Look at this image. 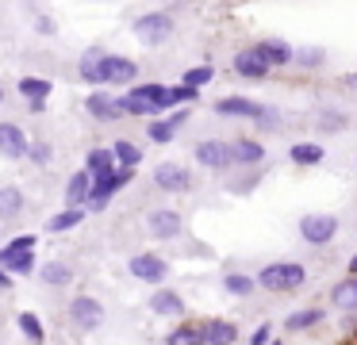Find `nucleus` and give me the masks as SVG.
I'll list each match as a JSON object with an SVG mask.
<instances>
[{
    "mask_svg": "<svg viewBox=\"0 0 357 345\" xmlns=\"http://www.w3.org/2000/svg\"><path fill=\"white\" fill-rule=\"evenodd\" d=\"M211 77H215V69H211V66H196V69H185V81H181V84H185V89H196V92H200L204 84L211 81Z\"/></svg>",
    "mask_w": 357,
    "mask_h": 345,
    "instance_id": "nucleus-36",
    "label": "nucleus"
},
{
    "mask_svg": "<svg viewBox=\"0 0 357 345\" xmlns=\"http://www.w3.org/2000/svg\"><path fill=\"white\" fill-rule=\"evenodd\" d=\"M39 284L50 291H62L73 284V265L70 261H43L39 265Z\"/></svg>",
    "mask_w": 357,
    "mask_h": 345,
    "instance_id": "nucleus-15",
    "label": "nucleus"
},
{
    "mask_svg": "<svg viewBox=\"0 0 357 345\" xmlns=\"http://www.w3.org/2000/svg\"><path fill=\"white\" fill-rule=\"evenodd\" d=\"M135 176V169H116V173L100 176V181H93V188H89V211H104V207L112 204V196H116L119 188H123L127 181Z\"/></svg>",
    "mask_w": 357,
    "mask_h": 345,
    "instance_id": "nucleus-6",
    "label": "nucleus"
},
{
    "mask_svg": "<svg viewBox=\"0 0 357 345\" xmlns=\"http://www.w3.org/2000/svg\"><path fill=\"white\" fill-rule=\"evenodd\" d=\"M8 288H12V276L4 273V268H0V291H8Z\"/></svg>",
    "mask_w": 357,
    "mask_h": 345,
    "instance_id": "nucleus-45",
    "label": "nucleus"
},
{
    "mask_svg": "<svg viewBox=\"0 0 357 345\" xmlns=\"http://www.w3.org/2000/svg\"><path fill=\"white\" fill-rule=\"evenodd\" d=\"M81 222H85V207H66V211L47 219V230L50 234H66V230H77Z\"/></svg>",
    "mask_w": 357,
    "mask_h": 345,
    "instance_id": "nucleus-25",
    "label": "nucleus"
},
{
    "mask_svg": "<svg viewBox=\"0 0 357 345\" xmlns=\"http://www.w3.org/2000/svg\"><path fill=\"white\" fill-rule=\"evenodd\" d=\"M349 276H357V253L349 257Z\"/></svg>",
    "mask_w": 357,
    "mask_h": 345,
    "instance_id": "nucleus-47",
    "label": "nucleus"
},
{
    "mask_svg": "<svg viewBox=\"0 0 357 345\" xmlns=\"http://www.w3.org/2000/svg\"><path fill=\"white\" fill-rule=\"evenodd\" d=\"M112 150V158H116V165L119 169H139V161H142V146H135V142H127V138H119L116 146H108Z\"/></svg>",
    "mask_w": 357,
    "mask_h": 345,
    "instance_id": "nucleus-30",
    "label": "nucleus"
},
{
    "mask_svg": "<svg viewBox=\"0 0 357 345\" xmlns=\"http://www.w3.org/2000/svg\"><path fill=\"white\" fill-rule=\"evenodd\" d=\"M192 100H200V92L185 89V84H169V92H165V107H181V104H192Z\"/></svg>",
    "mask_w": 357,
    "mask_h": 345,
    "instance_id": "nucleus-35",
    "label": "nucleus"
},
{
    "mask_svg": "<svg viewBox=\"0 0 357 345\" xmlns=\"http://www.w3.org/2000/svg\"><path fill=\"white\" fill-rule=\"evenodd\" d=\"M154 184L162 192H173V196H181V192L192 188V173H188L185 165H177V161H162V165L154 169Z\"/></svg>",
    "mask_w": 357,
    "mask_h": 345,
    "instance_id": "nucleus-9",
    "label": "nucleus"
},
{
    "mask_svg": "<svg viewBox=\"0 0 357 345\" xmlns=\"http://www.w3.org/2000/svg\"><path fill=\"white\" fill-rule=\"evenodd\" d=\"M269 337H273V330H269V326H257V330H254V337H250V345H265Z\"/></svg>",
    "mask_w": 357,
    "mask_h": 345,
    "instance_id": "nucleus-41",
    "label": "nucleus"
},
{
    "mask_svg": "<svg viewBox=\"0 0 357 345\" xmlns=\"http://www.w3.org/2000/svg\"><path fill=\"white\" fill-rule=\"evenodd\" d=\"M127 273H131L135 280H142V284H162L165 276H169V261H165L162 253H131Z\"/></svg>",
    "mask_w": 357,
    "mask_h": 345,
    "instance_id": "nucleus-7",
    "label": "nucleus"
},
{
    "mask_svg": "<svg viewBox=\"0 0 357 345\" xmlns=\"http://www.w3.org/2000/svg\"><path fill=\"white\" fill-rule=\"evenodd\" d=\"M146 234L158 238V242H173V238L185 234V222H181V215L173 207H154L146 215Z\"/></svg>",
    "mask_w": 357,
    "mask_h": 345,
    "instance_id": "nucleus-8",
    "label": "nucleus"
},
{
    "mask_svg": "<svg viewBox=\"0 0 357 345\" xmlns=\"http://www.w3.org/2000/svg\"><path fill=\"white\" fill-rule=\"evenodd\" d=\"M27 107H31L35 115H43V112H47V100H27Z\"/></svg>",
    "mask_w": 357,
    "mask_h": 345,
    "instance_id": "nucleus-44",
    "label": "nucleus"
},
{
    "mask_svg": "<svg viewBox=\"0 0 357 345\" xmlns=\"http://www.w3.org/2000/svg\"><path fill=\"white\" fill-rule=\"evenodd\" d=\"M192 158L200 161L204 169H231V142H219V138H208L192 150Z\"/></svg>",
    "mask_w": 357,
    "mask_h": 345,
    "instance_id": "nucleus-12",
    "label": "nucleus"
},
{
    "mask_svg": "<svg viewBox=\"0 0 357 345\" xmlns=\"http://www.w3.org/2000/svg\"><path fill=\"white\" fill-rule=\"evenodd\" d=\"M66 322H70L77 334H93V330L104 326V303L96 296H73L70 307H66Z\"/></svg>",
    "mask_w": 357,
    "mask_h": 345,
    "instance_id": "nucleus-2",
    "label": "nucleus"
},
{
    "mask_svg": "<svg viewBox=\"0 0 357 345\" xmlns=\"http://www.w3.org/2000/svg\"><path fill=\"white\" fill-rule=\"evenodd\" d=\"M231 69L238 77H246V81H261V77H269V66H265V58L254 50V46H242V50L234 54Z\"/></svg>",
    "mask_w": 357,
    "mask_h": 345,
    "instance_id": "nucleus-13",
    "label": "nucleus"
},
{
    "mask_svg": "<svg viewBox=\"0 0 357 345\" xmlns=\"http://www.w3.org/2000/svg\"><path fill=\"white\" fill-rule=\"evenodd\" d=\"M173 15L169 12H146V15H139V20L131 23V31H135V38H139L142 46H162L165 38L173 35Z\"/></svg>",
    "mask_w": 357,
    "mask_h": 345,
    "instance_id": "nucleus-4",
    "label": "nucleus"
},
{
    "mask_svg": "<svg viewBox=\"0 0 357 345\" xmlns=\"http://www.w3.org/2000/svg\"><path fill=\"white\" fill-rule=\"evenodd\" d=\"M104 54H108V50H104V46H89V50L85 54H81V77H85V81L89 84H93L96 81V69H100V61H104Z\"/></svg>",
    "mask_w": 357,
    "mask_h": 345,
    "instance_id": "nucleus-34",
    "label": "nucleus"
},
{
    "mask_svg": "<svg viewBox=\"0 0 357 345\" xmlns=\"http://www.w3.org/2000/svg\"><path fill=\"white\" fill-rule=\"evenodd\" d=\"M27 158H31L35 165H50V158H54V146H50V142H35V146H27Z\"/></svg>",
    "mask_w": 357,
    "mask_h": 345,
    "instance_id": "nucleus-38",
    "label": "nucleus"
},
{
    "mask_svg": "<svg viewBox=\"0 0 357 345\" xmlns=\"http://www.w3.org/2000/svg\"><path fill=\"white\" fill-rule=\"evenodd\" d=\"M254 284L261 291H269V296H288V291H300L307 284V268L300 261H273V265H265L254 276Z\"/></svg>",
    "mask_w": 357,
    "mask_h": 345,
    "instance_id": "nucleus-1",
    "label": "nucleus"
},
{
    "mask_svg": "<svg viewBox=\"0 0 357 345\" xmlns=\"http://www.w3.org/2000/svg\"><path fill=\"white\" fill-rule=\"evenodd\" d=\"M254 184H257V173H254V176H242V181L234 184V192H250V188H254Z\"/></svg>",
    "mask_w": 357,
    "mask_h": 345,
    "instance_id": "nucleus-42",
    "label": "nucleus"
},
{
    "mask_svg": "<svg viewBox=\"0 0 357 345\" xmlns=\"http://www.w3.org/2000/svg\"><path fill=\"white\" fill-rule=\"evenodd\" d=\"M288 161H292V165H319V161H323V146L319 142H296L292 150H288Z\"/></svg>",
    "mask_w": 357,
    "mask_h": 345,
    "instance_id": "nucleus-31",
    "label": "nucleus"
},
{
    "mask_svg": "<svg viewBox=\"0 0 357 345\" xmlns=\"http://www.w3.org/2000/svg\"><path fill=\"white\" fill-rule=\"evenodd\" d=\"M116 158H112V150L108 146H93V150L85 153V173L93 176V181H100V176H108V173H116Z\"/></svg>",
    "mask_w": 357,
    "mask_h": 345,
    "instance_id": "nucleus-23",
    "label": "nucleus"
},
{
    "mask_svg": "<svg viewBox=\"0 0 357 345\" xmlns=\"http://www.w3.org/2000/svg\"><path fill=\"white\" fill-rule=\"evenodd\" d=\"M200 337L204 345H238V326L231 319H208L200 322Z\"/></svg>",
    "mask_w": 357,
    "mask_h": 345,
    "instance_id": "nucleus-14",
    "label": "nucleus"
},
{
    "mask_svg": "<svg viewBox=\"0 0 357 345\" xmlns=\"http://www.w3.org/2000/svg\"><path fill=\"white\" fill-rule=\"evenodd\" d=\"M265 345H280V342H273V337H269V342H265Z\"/></svg>",
    "mask_w": 357,
    "mask_h": 345,
    "instance_id": "nucleus-48",
    "label": "nucleus"
},
{
    "mask_svg": "<svg viewBox=\"0 0 357 345\" xmlns=\"http://www.w3.org/2000/svg\"><path fill=\"white\" fill-rule=\"evenodd\" d=\"M20 96H27V100H47L50 92H54V84L47 81V77H20Z\"/></svg>",
    "mask_w": 357,
    "mask_h": 345,
    "instance_id": "nucleus-32",
    "label": "nucleus"
},
{
    "mask_svg": "<svg viewBox=\"0 0 357 345\" xmlns=\"http://www.w3.org/2000/svg\"><path fill=\"white\" fill-rule=\"evenodd\" d=\"M85 112L93 115V119H100V123H116L119 115V104H116V96L112 92H104V89H96V92H89L85 96Z\"/></svg>",
    "mask_w": 357,
    "mask_h": 345,
    "instance_id": "nucleus-18",
    "label": "nucleus"
},
{
    "mask_svg": "<svg viewBox=\"0 0 357 345\" xmlns=\"http://www.w3.org/2000/svg\"><path fill=\"white\" fill-rule=\"evenodd\" d=\"M215 112L231 115V119H254L257 123L265 107L257 104V100H246V96H223V100H215Z\"/></svg>",
    "mask_w": 357,
    "mask_h": 345,
    "instance_id": "nucleus-16",
    "label": "nucleus"
},
{
    "mask_svg": "<svg viewBox=\"0 0 357 345\" xmlns=\"http://www.w3.org/2000/svg\"><path fill=\"white\" fill-rule=\"evenodd\" d=\"M89 188H93V176H89L85 169H77V173L66 181V207H85L89 204Z\"/></svg>",
    "mask_w": 357,
    "mask_h": 345,
    "instance_id": "nucleus-24",
    "label": "nucleus"
},
{
    "mask_svg": "<svg viewBox=\"0 0 357 345\" xmlns=\"http://www.w3.org/2000/svg\"><path fill=\"white\" fill-rule=\"evenodd\" d=\"M188 119V112L181 107V112H173L169 119H150V127H146V138L150 142H158V146H165V142H173L177 138V127Z\"/></svg>",
    "mask_w": 357,
    "mask_h": 345,
    "instance_id": "nucleus-21",
    "label": "nucleus"
},
{
    "mask_svg": "<svg viewBox=\"0 0 357 345\" xmlns=\"http://www.w3.org/2000/svg\"><path fill=\"white\" fill-rule=\"evenodd\" d=\"M326 54L319 50V46H303V50H292V61H300V66H319Z\"/></svg>",
    "mask_w": 357,
    "mask_h": 345,
    "instance_id": "nucleus-39",
    "label": "nucleus"
},
{
    "mask_svg": "<svg viewBox=\"0 0 357 345\" xmlns=\"http://www.w3.org/2000/svg\"><path fill=\"white\" fill-rule=\"evenodd\" d=\"M0 104H4V89H0Z\"/></svg>",
    "mask_w": 357,
    "mask_h": 345,
    "instance_id": "nucleus-49",
    "label": "nucleus"
},
{
    "mask_svg": "<svg viewBox=\"0 0 357 345\" xmlns=\"http://www.w3.org/2000/svg\"><path fill=\"white\" fill-rule=\"evenodd\" d=\"M165 345H204V337H200V322H185L181 319L177 326L165 334Z\"/></svg>",
    "mask_w": 357,
    "mask_h": 345,
    "instance_id": "nucleus-28",
    "label": "nucleus"
},
{
    "mask_svg": "<svg viewBox=\"0 0 357 345\" xmlns=\"http://www.w3.org/2000/svg\"><path fill=\"white\" fill-rule=\"evenodd\" d=\"M0 268L8 276H27L35 273V253L27 250V253H16V257H0Z\"/></svg>",
    "mask_w": 357,
    "mask_h": 345,
    "instance_id": "nucleus-33",
    "label": "nucleus"
},
{
    "mask_svg": "<svg viewBox=\"0 0 357 345\" xmlns=\"http://www.w3.org/2000/svg\"><path fill=\"white\" fill-rule=\"evenodd\" d=\"M16 326H20V334H24L31 345H43V342H47V326L39 322V314H35V311H20V314H16Z\"/></svg>",
    "mask_w": 357,
    "mask_h": 345,
    "instance_id": "nucleus-27",
    "label": "nucleus"
},
{
    "mask_svg": "<svg viewBox=\"0 0 357 345\" xmlns=\"http://www.w3.org/2000/svg\"><path fill=\"white\" fill-rule=\"evenodd\" d=\"M35 242H39L35 234H20V238H12V242L0 250V257H16V253H27V250H35Z\"/></svg>",
    "mask_w": 357,
    "mask_h": 345,
    "instance_id": "nucleus-37",
    "label": "nucleus"
},
{
    "mask_svg": "<svg viewBox=\"0 0 357 345\" xmlns=\"http://www.w3.org/2000/svg\"><path fill=\"white\" fill-rule=\"evenodd\" d=\"M254 50L265 58V66H269V69H284V66H292V46H288L284 38H261V43H257Z\"/></svg>",
    "mask_w": 357,
    "mask_h": 345,
    "instance_id": "nucleus-20",
    "label": "nucleus"
},
{
    "mask_svg": "<svg viewBox=\"0 0 357 345\" xmlns=\"http://www.w3.org/2000/svg\"><path fill=\"white\" fill-rule=\"evenodd\" d=\"M331 307L342 314H357V276H346L331 288Z\"/></svg>",
    "mask_w": 357,
    "mask_h": 345,
    "instance_id": "nucleus-22",
    "label": "nucleus"
},
{
    "mask_svg": "<svg viewBox=\"0 0 357 345\" xmlns=\"http://www.w3.org/2000/svg\"><path fill=\"white\" fill-rule=\"evenodd\" d=\"M338 230H342L338 215H326V211H311L300 219V238L307 245H331L338 238Z\"/></svg>",
    "mask_w": 357,
    "mask_h": 345,
    "instance_id": "nucleus-3",
    "label": "nucleus"
},
{
    "mask_svg": "<svg viewBox=\"0 0 357 345\" xmlns=\"http://www.w3.org/2000/svg\"><path fill=\"white\" fill-rule=\"evenodd\" d=\"M342 84H346V89H357V73H346V77H342Z\"/></svg>",
    "mask_w": 357,
    "mask_h": 345,
    "instance_id": "nucleus-46",
    "label": "nucleus"
},
{
    "mask_svg": "<svg viewBox=\"0 0 357 345\" xmlns=\"http://www.w3.org/2000/svg\"><path fill=\"white\" fill-rule=\"evenodd\" d=\"M150 314H158V319H185V299H181V291L165 288V284H158L154 296H150Z\"/></svg>",
    "mask_w": 357,
    "mask_h": 345,
    "instance_id": "nucleus-10",
    "label": "nucleus"
},
{
    "mask_svg": "<svg viewBox=\"0 0 357 345\" xmlns=\"http://www.w3.org/2000/svg\"><path fill=\"white\" fill-rule=\"evenodd\" d=\"M24 207H27V199L16 184H4L0 188V219H16V215H24Z\"/></svg>",
    "mask_w": 357,
    "mask_h": 345,
    "instance_id": "nucleus-26",
    "label": "nucleus"
},
{
    "mask_svg": "<svg viewBox=\"0 0 357 345\" xmlns=\"http://www.w3.org/2000/svg\"><path fill=\"white\" fill-rule=\"evenodd\" d=\"M319 119H323V127H331V130L346 127V115H342V112H323V115H319Z\"/></svg>",
    "mask_w": 357,
    "mask_h": 345,
    "instance_id": "nucleus-40",
    "label": "nucleus"
},
{
    "mask_svg": "<svg viewBox=\"0 0 357 345\" xmlns=\"http://www.w3.org/2000/svg\"><path fill=\"white\" fill-rule=\"evenodd\" d=\"M265 161V146L257 138H234L231 142V165H242V169H257Z\"/></svg>",
    "mask_w": 357,
    "mask_h": 345,
    "instance_id": "nucleus-17",
    "label": "nucleus"
},
{
    "mask_svg": "<svg viewBox=\"0 0 357 345\" xmlns=\"http://www.w3.org/2000/svg\"><path fill=\"white\" fill-rule=\"evenodd\" d=\"M27 135L20 123H0V158H8V161H24L27 158Z\"/></svg>",
    "mask_w": 357,
    "mask_h": 345,
    "instance_id": "nucleus-11",
    "label": "nucleus"
},
{
    "mask_svg": "<svg viewBox=\"0 0 357 345\" xmlns=\"http://www.w3.org/2000/svg\"><path fill=\"white\" fill-rule=\"evenodd\" d=\"M135 77H139V66H135L131 58H123V54H104V61H100V69H96V81L93 84H127L131 89L135 84Z\"/></svg>",
    "mask_w": 357,
    "mask_h": 345,
    "instance_id": "nucleus-5",
    "label": "nucleus"
},
{
    "mask_svg": "<svg viewBox=\"0 0 357 345\" xmlns=\"http://www.w3.org/2000/svg\"><path fill=\"white\" fill-rule=\"evenodd\" d=\"M223 291L231 299H250L257 291V284H254V276H246V273H227L223 276Z\"/></svg>",
    "mask_w": 357,
    "mask_h": 345,
    "instance_id": "nucleus-29",
    "label": "nucleus"
},
{
    "mask_svg": "<svg viewBox=\"0 0 357 345\" xmlns=\"http://www.w3.org/2000/svg\"><path fill=\"white\" fill-rule=\"evenodd\" d=\"M35 27H39V31H43V35H54V20H50V15H43V20H39V23H35Z\"/></svg>",
    "mask_w": 357,
    "mask_h": 345,
    "instance_id": "nucleus-43",
    "label": "nucleus"
},
{
    "mask_svg": "<svg viewBox=\"0 0 357 345\" xmlns=\"http://www.w3.org/2000/svg\"><path fill=\"white\" fill-rule=\"evenodd\" d=\"M323 319H326V311H323L319 303H311V307H300V311L284 314V334H307V330H315Z\"/></svg>",
    "mask_w": 357,
    "mask_h": 345,
    "instance_id": "nucleus-19",
    "label": "nucleus"
}]
</instances>
